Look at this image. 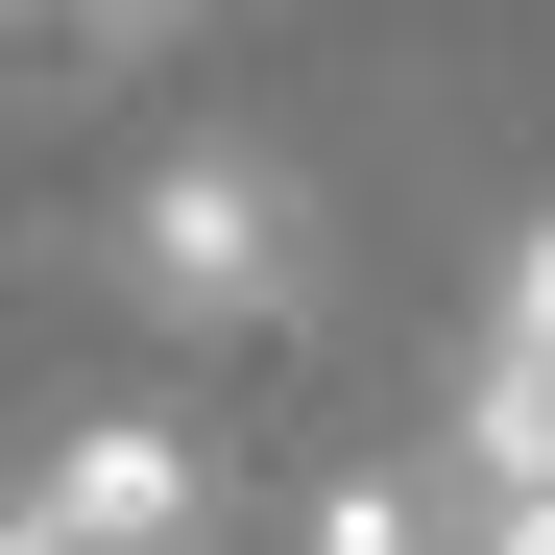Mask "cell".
Segmentation results:
<instances>
[{"mask_svg":"<svg viewBox=\"0 0 555 555\" xmlns=\"http://www.w3.org/2000/svg\"><path fill=\"white\" fill-rule=\"evenodd\" d=\"M121 291H145L169 338H266V314L314 291V194H291L266 145H169L145 194H121Z\"/></svg>","mask_w":555,"mask_h":555,"instance_id":"1","label":"cell"},{"mask_svg":"<svg viewBox=\"0 0 555 555\" xmlns=\"http://www.w3.org/2000/svg\"><path fill=\"white\" fill-rule=\"evenodd\" d=\"M0 555H218V483L169 411H73L25 483H0Z\"/></svg>","mask_w":555,"mask_h":555,"instance_id":"2","label":"cell"},{"mask_svg":"<svg viewBox=\"0 0 555 555\" xmlns=\"http://www.w3.org/2000/svg\"><path fill=\"white\" fill-rule=\"evenodd\" d=\"M459 483H483V507H555V218L507 242L483 338H459Z\"/></svg>","mask_w":555,"mask_h":555,"instance_id":"3","label":"cell"},{"mask_svg":"<svg viewBox=\"0 0 555 555\" xmlns=\"http://www.w3.org/2000/svg\"><path fill=\"white\" fill-rule=\"evenodd\" d=\"M314 555H435V483H411V459H362V483L314 507Z\"/></svg>","mask_w":555,"mask_h":555,"instance_id":"4","label":"cell"},{"mask_svg":"<svg viewBox=\"0 0 555 555\" xmlns=\"http://www.w3.org/2000/svg\"><path fill=\"white\" fill-rule=\"evenodd\" d=\"M25 25H49V49H169L194 0H25Z\"/></svg>","mask_w":555,"mask_h":555,"instance_id":"5","label":"cell"},{"mask_svg":"<svg viewBox=\"0 0 555 555\" xmlns=\"http://www.w3.org/2000/svg\"><path fill=\"white\" fill-rule=\"evenodd\" d=\"M483 555H555V507H483Z\"/></svg>","mask_w":555,"mask_h":555,"instance_id":"6","label":"cell"}]
</instances>
